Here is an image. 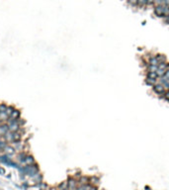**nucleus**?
Returning <instances> with one entry per match:
<instances>
[{
    "mask_svg": "<svg viewBox=\"0 0 169 190\" xmlns=\"http://www.w3.org/2000/svg\"><path fill=\"white\" fill-rule=\"evenodd\" d=\"M153 13L158 18H165L169 14V4H163V5H157L153 8Z\"/></svg>",
    "mask_w": 169,
    "mask_h": 190,
    "instance_id": "nucleus-1",
    "label": "nucleus"
},
{
    "mask_svg": "<svg viewBox=\"0 0 169 190\" xmlns=\"http://www.w3.org/2000/svg\"><path fill=\"white\" fill-rule=\"evenodd\" d=\"M152 90H153V92H154L155 94H157L159 97H163V95H164V93H165V91H166L165 87L161 84V83H159V82H157L156 84H154L152 86Z\"/></svg>",
    "mask_w": 169,
    "mask_h": 190,
    "instance_id": "nucleus-2",
    "label": "nucleus"
},
{
    "mask_svg": "<svg viewBox=\"0 0 169 190\" xmlns=\"http://www.w3.org/2000/svg\"><path fill=\"white\" fill-rule=\"evenodd\" d=\"M67 183H68V190H76L78 187V180L75 179L74 177H70L68 180H67Z\"/></svg>",
    "mask_w": 169,
    "mask_h": 190,
    "instance_id": "nucleus-3",
    "label": "nucleus"
},
{
    "mask_svg": "<svg viewBox=\"0 0 169 190\" xmlns=\"http://www.w3.org/2000/svg\"><path fill=\"white\" fill-rule=\"evenodd\" d=\"M35 162V160H34V158H33V156L32 155H29V154H27L26 155V157L20 161V163L23 164V165H28V164H32V163H34Z\"/></svg>",
    "mask_w": 169,
    "mask_h": 190,
    "instance_id": "nucleus-4",
    "label": "nucleus"
},
{
    "mask_svg": "<svg viewBox=\"0 0 169 190\" xmlns=\"http://www.w3.org/2000/svg\"><path fill=\"white\" fill-rule=\"evenodd\" d=\"M154 56H155V58H156V60H157V62H158V64H159V63H166V62H167V58H166L165 55H162V54H156V55H154Z\"/></svg>",
    "mask_w": 169,
    "mask_h": 190,
    "instance_id": "nucleus-5",
    "label": "nucleus"
},
{
    "mask_svg": "<svg viewBox=\"0 0 169 190\" xmlns=\"http://www.w3.org/2000/svg\"><path fill=\"white\" fill-rule=\"evenodd\" d=\"M146 63H148V64H153V65H157V66H158V62H157V60H156V58H155L154 55L148 56V61H146Z\"/></svg>",
    "mask_w": 169,
    "mask_h": 190,
    "instance_id": "nucleus-6",
    "label": "nucleus"
},
{
    "mask_svg": "<svg viewBox=\"0 0 169 190\" xmlns=\"http://www.w3.org/2000/svg\"><path fill=\"white\" fill-rule=\"evenodd\" d=\"M90 183V177L88 176H80L78 179V184H89Z\"/></svg>",
    "mask_w": 169,
    "mask_h": 190,
    "instance_id": "nucleus-7",
    "label": "nucleus"
},
{
    "mask_svg": "<svg viewBox=\"0 0 169 190\" xmlns=\"http://www.w3.org/2000/svg\"><path fill=\"white\" fill-rule=\"evenodd\" d=\"M99 183H100V179H99L98 176H91L90 177V184L92 186L96 187L97 185H99Z\"/></svg>",
    "mask_w": 169,
    "mask_h": 190,
    "instance_id": "nucleus-8",
    "label": "nucleus"
},
{
    "mask_svg": "<svg viewBox=\"0 0 169 190\" xmlns=\"http://www.w3.org/2000/svg\"><path fill=\"white\" fill-rule=\"evenodd\" d=\"M146 84L149 85V86H153L154 84H156L158 82V79H153V78H149V77H146L144 79Z\"/></svg>",
    "mask_w": 169,
    "mask_h": 190,
    "instance_id": "nucleus-9",
    "label": "nucleus"
},
{
    "mask_svg": "<svg viewBox=\"0 0 169 190\" xmlns=\"http://www.w3.org/2000/svg\"><path fill=\"white\" fill-rule=\"evenodd\" d=\"M146 77L153 78V79H157V78H158L157 73H156V72H153V71H146Z\"/></svg>",
    "mask_w": 169,
    "mask_h": 190,
    "instance_id": "nucleus-10",
    "label": "nucleus"
},
{
    "mask_svg": "<svg viewBox=\"0 0 169 190\" xmlns=\"http://www.w3.org/2000/svg\"><path fill=\"white\" fill-rule=\"evenodd\" d=\"M157 69H158V66H157V65H153V64H148V65H146V71L156 72Z\"/></svg>",
    "mask_w": 169,
    "mask_h": 190,
    "instance_id": "nucleus-11",
    "label": "nucleus"
},
{
    "mask_svg": "<svg viewBox=\"0 0 169 190\" xmlns=\"http://www.w3.org/2000/svg\"><path fill=\"white\" fill-rule=\"evenodd\" d=\"M165 71H166V70H164V69H160V68H158V69L156 70V73H157L158 78L163 77V76H164V74H165Z\"/></svg>",
    "mask_w": 169,
    "mask_h": 190,
    "instance_id": "nucleus-12",
    "label": "nucleus"
},
{
    "mask_svg": "<svg viewBox=\"0 0 169 190\" xmlns=\"http://www.w3.org/2000/svg\"><path fill=\"white\" fill-rule=\"evenodd\" d=\"M138 6L140 7H144L148 5V0H138Z\"/></svg>",
    "mask_w": 169,
    "mask_h": 190,
    "instance_id": "nucleus-13",
    "label": "nucleus"
},
{
    "mask_svg": "<svg viewBox=\"0 0 169 190\" xmlns=\"http://www.w3.org/2000/svg\"><path fill=\"white\" fill-rule=\"evenodd\" d=\"M167 65H168V63H167V62H166V63H159V64H158V68H160V69H164V70H166V69H167Z\"/></svg>",
    "mask_w": 169,
    "mask_h": 190,
    "instance_id": "nucleus-14",
    "label": "nucleus"
},
{
    "mask_svg": "<svg viewBox=\"0 0 169 190\" xmlns=\"http://www.w3.org/2000/svg\"><path fill=\"white\" fill-rule=\"evenodd\" d=\"M128 3L130 4L132 6H138V0H128Z\"/></svg>",
    "mask_w": 169,
    "mask_h": 190,
    "instance_id": "nucleus-15",
    "label": "nucleus"
},
{
    "mask_svg": "<svg viewBox=\"0 0 169 190\" xmlns=\"http://www.w3.org/2000/svg\"><path fill=\"white\" fill-rule=\"evenodd\" d=\"M162 98H164L166 101H168L169 102V89L165 91V93H164V95H163V97H162Z\"/></svg>",
    "mask_w": 169,
    "mask_h": 190,
    "instance_id": "nucleus-16",
    "label": "nucleus"
},
{
    "mask_svg": "<svg viewBox=\"0 0 169 190\" xmlns=\"http://www.w3.org/2000/svg\"><path fill=\"white\" fill-rule=\"evenodd\" d=\"M165 79H167L169 80V69H166V71H165V74H164V76H163Z\"/></svg>",
    "mask_w": 169,
    "mask_h": 190,
    "instance_id": "nucleus-17",
    "label": "nucleus"
},
{
    "mask_svg": "<svg viewBox=\"0 0 169 190\" xmlns=\"http://www.w3.org/2000/svg\"><path fill=\"white\" fill-rule=\"evenodd\" d=\"M163 20H164V22H165V24L169 25V14L166 16V17H165V18H164V19H163Z\"/></svg>",
    "mask_w": 169,
    "mask_h": 190,
    "instance_id": "nucleus-18",
    "label": "nucleus"
},
{
    "mask_svg": "<svg viewBox=\"0 0 169 190\" xmlns=\"http://www.w3.org/2000/svg\"><path fill=\"white\" fill-rule=\"evenodd\" d=\"M146 190H151V188L149 186H146Z\"/></svg>",
    "mask_w": 169,
    "mask_h": 190,
    "instance_id": "nucleus-19",
    "label": "nucleus"
},
{
    "mask_svg": "<svg viewBox=\"0 0 169 190\" xmlns=\"http://www.w3.org/2000/svg\"><path fill=\"white\" fill-rule=\"evenodd\" d=\"M167 69H169V63H168V65H167Z\"/></svg>",
    "mask_w": 169,
    "mask_h": 190,
    "instance_id": "nucleus-20",
    "label": "nucleus"
}]
</instances>
